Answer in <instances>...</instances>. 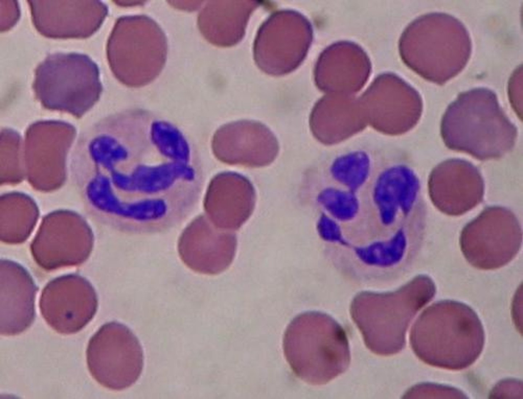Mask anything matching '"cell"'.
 Masks as SVG:
<instances>
[{"label": "cell", "instance_id": "obj_21", "mask_svg": "<svg viewBox=\"0 0 523 399\" xmlns=\"http://www.w3.org/2000/svg\"><path fill=\"white\" fill-rule=\"evenodd\" d=\"M328 183L319 196V201L327 212L342 219L355 218L356 216L360 219L362 199L356 193Z\"/></svg>", "mask_w": 523, "mask_h": 399}, {"label": "cell", "instance_id": "obj_14", "mask_svg": "<svg viewBox=\"0 0 523 399\" xmlns=\"http://www.w3.org/2000/svg\"><path fill=\"white\" fill-rule=\"evenodd\" d=\"M418 186L417 177L406 165L395 162L377 166L362 194L366 222L375 216L394 231L397 214L408 207Z\"/></svg>", "mask_w": 523, "mask_h": 399}, {"label": "cell", "instance_id": "obj_22", "mask_svg": "<svg viewBox=\"0 0 523 399\" xmlns=\"http://www.w3.org/2000/svg\"><path fill=\"white\" fill-rule=\"evenodd\" d=\"M405 395L408 396L409 398H467L465 393L456 388L431 383L416 385L411 388Z\"/></svg>", "mask_w": 523, "mask_h": 399}, {"label": "cell", "instance_id": "obj_12", "mask_svg": "<svg viewBox=\"0 0 523 399\" xmlns=\"http://www.w3.org/2000/svg\"><path fill=\"white\" fill-rule=\"evenodd\" d=\"M98 308L96 293L85 280L63 277L43 289L39 308L46 322L56 332L72 334L82 330L93 318Z\"/></svg>", "mask_w": 523, "mask_h": 399}, {"label": "cell", "instance_id": "obj_2", "mask_svg": "<svg viewBox=\"0 0 523 399\" xmlns=\"http://www.w3.org/2000/svg\"><path fill=\"white\" fill-rule=\"evenodd\" d=\"M435 293L432 280L419 276L393 292H361L352 302L350 314L371 352L392 355L403 349L411 321Z\"/></svg>", "mask_w": 523, "mask_h": 399}, {"label": "cell", "instance_id": "obj_19", "mask_svg": "<svg viewBox=\"0 0 523 399\" xmlns=\"http://www.w3.org/2000/svg\"><path fill=\"white\" fill-rule=\"evenodd\" d=\"M364 150L346 153L335 158L327 171L329 183L356 193H362L377 166Z\"/></svg>", "mask_w": 523, "mask_h": 399}, {"label": "cell", "instance_id": "obj_10", "mask_svg": "<svg viewBox=\"0 0 523 399\" xmlns=\"http://www.w3.org/2000/svg\"><path fill=\"white\" fill-rule=\"evenodd\" d=\"M86 358L93 378L114 390L132 386L144 366L143 351L138 339L129 328L116 321L103 325L91 337Z\"/></svg>", "mask_w": 523, "mask_h": 399}, {"label": "cell", "instance_id": "obj_9", "mask_svg": "<svg viewBox=\"0 0 523 399\" xmlns=\"http://www.w3.org/2000/svg\"><path fill=\"white\" fill-rule=\"evenodd\" d=\"M313 36L311 24L301 13L292 10L276 11L257 31L253 44L255 62L268 74H288L304 60Z\"/></svg>", "mask_w": 523, "mask_h": 399}, {"label": "cell", "instance_id": "obj_23", "mask_svg": "<svg viewBox=\"0 0 523 399\" xmlns=\"http://www.w3.org/2000/svg\"><path fill=\"white\" fill-rule=\"evenodd\" d=\"M1 1V31H6L12 27L18 20L19 15V8L16 1Z\"/></svg>", "mask_w": 523, "mask_h": 399}, {"label": "cell", "instance_id": "obj_8", "mask_svg": "<svg viewBox=\"0 0 523 399\" xmlns=\"http://www.w3.org/2000/svg\"><path fill=\"white\" fill-rule=\"evenodd\" d=\"M111 69L122 83L140 87L159 74L166 60L167 43L160 28L143 15L118 18L107 44Z\"/></svg>", "mask_w": 523, "mask_h": 399}, {"label": "cell", "instance_id": "obj_5", "mask_svg": "<svg viewBox=\"0 0 523 399\" xmlns=\"http://www.w3.org/2000/svg\"><path fill=\"white\" fill-rule=\"evenodd\" d=\"M284 355L295 375L312 385L326 384L348 368V340L343 328L330 316L307 312L287 327Z\"/></svg>", "mask_w": 523, "mask_h": 399}, {"label": "cell", "instance_id": "obj_17", "mask_svg": "<svg viewBox=\"0 0 523 399\" xmlns=\"http://www.w3.org/2000/svg\"><path fill=\"white\" fill-rule=\"evenodd\" d=\"M256 1H210L199 15V29L211 43L229 47L244 37L249 19L259 6Z\"/></svg>", "mask_w": 523, "mask_h": 399}, {"label": "cell", "instance_id": "obj_6", "mask_svg": "<svg viewBox=\"0 0 523 399\" xmlns=\"http://www.w3.org/2000/svg\"><path fill=\"white\" fill-rule=\"evenodd\" d=\"M33 88L46 108L82 116L102 91L97 65L87 55L57 53L36 67Z\"/></svg>", "mask_w": 523, "mask_h": 399}, {"label": "cell", "instance_id": "obj_18", "mask_svg": "<svg viewBox=\"0 0 523 399\" xmlns=\"http://www.w3.org/2000/svg\"><path fill=\"white\" fill-rule=\"evenodd\" d=\"M36 288L25 273L7 276L1 282V334L13 336L33 322Z\"/></svg>", "mask_w": 523, "mask_h": 399}, {"label": "cell", "instance_id": "obj_1", "mask_svg": "<svg viewBox=\"0 0 523 399\" xmlns=\"http://www.w3.org/2000/svg\"><path fill=\"white\" fill-rule=\"evenodd\" d=\"M411 347L423 362L433 366L461 370L473 364L485 343L481 321L468 305L445 300L427 307L413 325Z\"/></svg>", "mask_w": 523, "mask_h": 399}, {"label": "cell", "instance_id": "obj_13", "mask_svg": "<svg viewBox=\"0 0 523 399\" xmlns=\"http://www.w3.org/2000/svg\"><path fill=\"white\" fill-rule=\"evenodd\" d=\"M33 24L51 38H86L101 26L108 13L100 1H28Z\"/></svg>", "mask_w": 523, "mask_h": 399}, {"label": "cell", "instance_id": "obj_7", "mask_svg": "<svg viewBox=\"0 0 523 399\" xmlns=\"http://www.w3.org/2000/svg\"><path fill=\"white\" fill-rule=\"evenodd\" d=\"M148 157L125 171L101 176L98 182L116 202L160 198L198 202L201 190L198 161L166 159L157 163H145Z\"/></svg>", "mask_w": 523, "mask_h": 399}, {"label": "cell", "instance_id": "obj_16", "mask_svg": "<svg viewBox=\"0 0 523 399\" xmlns=\"http://www.w3.org/2000/svg\"><path fill=\"white\" fill-rule=\"evenodd\" d=\"M370 70L369 59L360 46L340 42L320 55L314 69L315 81L324 91H355L366 82Z\"/></svg>", "mask_w": 523, "mask_h": 399}, {"label": "cell", "instance_id": "obj_3", "mask_svg": "<svg viewBox=\"0 0 523 399\" xmlns=\"http://www.w3.org/2000/svg\"><path fill=\"white\" fill-rule=\"evenodd\" d=\"M441 131L449 148L480 159L505 154L516 137L515 128L504 113L496 95L484 88L459 95L443 116Z\"/></svg>", "mask_w": 523, "mask_h": 399}, {"label": "cell", "instance_id": "obj_11", "mask_svg": "<svg viewBox=\"0 0 523 399\" xmlns=\"http://www.w3.org/2000/svg\"><path fill=\"white\" fill-rule=\"evenodd\" d=\"M521 230L514 215L502 207L485 210L463 229L462 251L473 266L495 269L511 261L521 243Z\"/></svg>", "mask_w": 523, "mask_h": 399}, {"label": "cell", "instance_id": "obj_15", "mask_svg": "<svg viewBox=\"0 0 523 399\" xmlns=\"http://www.w3.org/2000/svg\"><path fill=\"white\" fill-rule=\"evenodd\" d=\"M431 198L441 211L461 214L481 201L483 183L478 170L460 160L446 161L432 172L429 183Z\"/></svg>", "mask_w": 523, "mask_h": 399}, {"label": "cell", "instance_id": "obj_20", "mask_svg": "<svg viewBox=\"0 0 523 399\" xmlns=\"http://www.w3.org/2000/svg\"><path fill=\"white\" fill-rule=\"evenodd\" d=\"M151 141L164 157L183 162L197 161L196 154L182 131L173 123L153 119L150 128Z\"/></svg>", "mask_w": 523, "mask_h": 399}, {"label": "cell", "instance_id": "obj_4", "mask_svg": "<svg viewBox=\"0 0 523 399\" xmlns=\"http://www.w3.org/2000/svg\"><path fill=\"white\" fill-rule=\"evenodd\" d=\"M405 63L422 78L443 84L466 66L471 53L469 33L457 18L443 13L422 15L411 23L399 41Z\"/></svg>", "mask_w": 523, "mask_h": 399}, {"label": "cell", "instance_id": "obj_24", "mask_svg": "<svg viewBox=\"0 0 523 399\" xmlns=\"http://www.w3.org/2000/svg\"><path fill=\"white\" fill-rule=\"evenodd\" d=\"M522 384L518 380H505L498 383L493 389L490 393L491 396L501 395H518L519 393L514 392H522Z\"/></svg>", "mask_w": 523, "mask_h": 399}]
</instances>
